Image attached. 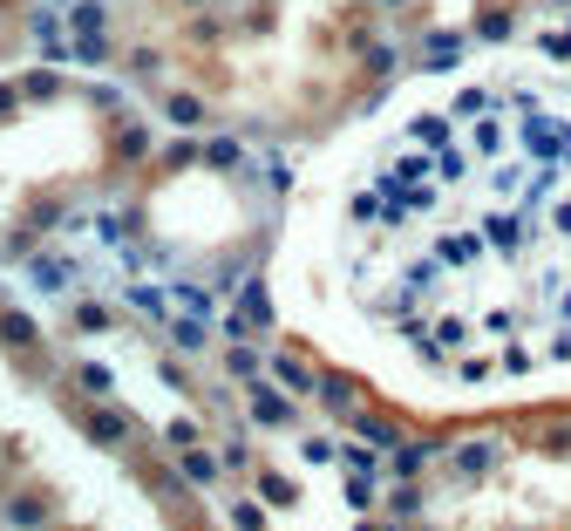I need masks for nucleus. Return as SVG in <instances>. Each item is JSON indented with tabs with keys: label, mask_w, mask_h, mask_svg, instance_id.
Segmentation results:
<instances>
[{
	"label": "nucleus",
	"mask_w": 571,
	"mask_h": 531,
	"mask_svg": "<svg viewBox=\"0 0 571 531\" xmlns=\"http://www.w3.org/2000/svg\"><path fill=\"white\" fill-rule=\"evenodd\" d=\"M361 307L429 368H571V82L483 76L429 103L354 191Z\"/></svg>",
	"instance_id": "1"
}]
</instances>
